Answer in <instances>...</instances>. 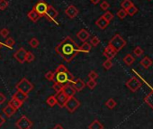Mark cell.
Segmentation results:
<instances>
[{"instance_id": "cell-1", "label": "cell", "mask_w": 153, "mask_h": 129, "mask_svg": "<svg viewBox=\"0 0 153 129\" xmlns=\"http://www.w3.org/2000/svg\"><path fill=\"white\" fill-rule=\"evenodd\" d=\"M55 50L66 62H70L79 52H81V50L79 46H78L77 42L69 36L59 42Z\"/></svg>"}, {"instance_id": "cell-2", "label": "cell", "mask_w": 153, "mask_h": 129, "mask_svg": "<svg viewBox=\"0 0 153 129\" xmlns=\"http://www.w3.org/2000/svg\"><path fill=\"white\" fill-rule=\"evenodd\" d=\"M54 72H55V76H54L53 81L60 83L61 85L71 83L75 79L73 74L71 72H69V70L63 64H60Z\"/></svg>"}, {"instance_id": "cell-3", "label": "cell", "mask_w": 153, "mask_h": 129, "mask_svg": "<svg viewBox=\"0 0 153 129\" xmlns=\"http://www.w3.org/2000/svg\"><path fill=\"white\" fill-rule=\"evenodd\" d=\"M34 88V86L32 82H30L26 78H23L17 84L16 89L17 90H20L25 94H29Z\"/></svg>"}, {"instance_id": "cell-4", "label": "cell", "mask_w": 153, "mask_h": 129, "mask_svg": "<svg viewBox=\"0 0 153 129\" xmlns=\"http://www.w3.org/2000/svg\"><path fill=\"white\" fill-rule=\"evenodd\" d=\"M108 44L110 46H112L116 52H119L122 48H123L125 46V44H126V42H125V40L120 34H117L110 40Z\"/></svg>"}, {"instance_id": "cell-5", "label": "cell", "mask_w": 153, "mask_h": 129, "mask_svg": "<svg viewBox=\"0 0 153 129\" xmlns=\"http://www.w3.org/2000/svg\"><path fill=\"white\" fill-rule=\"evenodd\" d=\"M79 106H80V101H78V99H77L75 97H72L68 98L64 108H66V109L68 112L73 113L79 108Z\"/></svg>"}, {"instance_id": "cell-6", "label": "cell", "mask_w": 153, "mask_h": 129, "mask_svg": "<svg viewBox=\"0 0 153 129\" xmlns=\"http://www.w3.org/2000/svg\"><path fill=\"white\" fill-rule=\"evenodd\" d=\"M16 125L18 129H31L33 126V122L26 116H22L16 123Z\"/></svg>"}, {"instance_id": "cell-7", "label": "cell", "mask_w": 153, "mask_h": 129, "mask_svg": "<svg viewBox=\"0 0 153 129\" xmlns=\"http://www.w3.org/2000/svg\"><path fill=\"white\" fill-rule=\"evenodd\" d=\"M48 4L44 1H43V0H41V1L37 2L35 4V6L33 7V9L38 14V15L40 16V17H43L45 16V13L47 11V8H48Z\"/></svg>"}, {"instance_id": "cell-8", "label": "cell", "mask_w": 153, "mask_h": 129, "mask_svg": "<svg viewBox=\"0 0 153 129\" xmlns=\"http://www.w3.org/2000/svg\"><path fill=\"white\" fill-rule=\"evenodd\" d=\"M59 16V13L58 11L55 9L51 5H49L48 6V8H47V11L45 13V16L51 22H53L54 24H59V23L56 21V18L58 17Z\"/></svg>"}, {"instance_id": "cell-9", "label": "cell", "mask_w": 153, "mask_h": 129, "mask_svg": "<svg viewBox=\"0 0 153 129\" xmlns=\"http://www.w3.org/2000/svg\"><path fill=\"white\" fill-rule=\"evenodd\" d=\"M26 52H27V51L24 48H20L15 53H14V57H15L16 60L19 63H23V62H25Z\"/></svg>"}, {"instance_id": "cell-10", "label": "cell", "mask_w": 153, "mask_h": 129, "mask_svg": "<svg viewBox=\"0 0 153 129\" xmlns=\"http://www.w3.org/2000/svg\"><path fill=\"white\" fill-rule=\"evenodd\" d=\"M62 92L68 97H72L75 96L76 94V90L74 89L73 86L70 83H68L63 85V88H62Z\"/></svg>"}, {"instance_id": "cell-11", "label": "cell", "mask_w": 153, "mask_h": 129, "mask_svg": "<svg viewBox=\"0 0 153 129\" xmlns=\"http://www.w3.org/2000/svg\"><path fill=\"white\" fill-rule=\"evenodd\" d=\"M55 97H56V101H57V105L60 107V108H64L65 105H66V102H67V100H68V97L62 92H58L56 95H55Z\"/></svg>"}, {"instance_id": "cell-12", "label": "cell", "mask_w": 153, "mask_h": 129, "mask_svg": "<svg viewBox=\"0 0 153 129\" xmlns=\"http://www.w3.org/2000/svg\"><path fill=\"white\" fill-rule=\"evenodd\" d=\"M65 14H66V15H67L69 18L73 19V18H75V17L78 15V9L75 6L70 5V6H68L66 8Z\"/></svg>"}, {"instance_id": "cell-13", "label": "cell", "mask_w": 153, "mask_h": 129, "mask_svg": "<svg viewBox=\"0 0 153 129\" xmlns=\"http://www.w3.org/2000/svg\"><path fill=\"white\" fill-rule=\"evenodd\" d=\"M116 53H117V52L112 47V46H110L109 44L105 48V50H104V52H103V54H104V56H105L107 59H109V60H112L114 57L116 55Z\"/></svg>"}, {"instance_id": "cell-14", "label": "cell", "mask_w": 153, "mask_h": 129, "mask_svg": "<svg viewBox=\"0 0 153 129\" xmlns=\"http://www.w3.org/2000/svg\"><path fill=\"white\" fill-rule=\"evenodd\" d=\"M70 84L74 87L76 91H81V90H84V88L86 87L85 82L80 79H74V80Z\"/></svg>"}, {"instance_id": "cell-15", "label": "cell", "mask_w": 153, "mask_h": 129, "mask_svg": "<svg viewBox=\"0 0 153 129\" xmlns=\"http://www.w3.org/2000/svg\"><path fill=\"white\" fill-rule=\"evenodd\" d=\"M77 37L81 41V42H87L88 40V38L90 37V34L88 33V31H87L86 29H81L79 32H78L77 34Z\"/></svg>"}, {"instance_id": "cell-16", "label": "cell", "mask_w": 153, "mask_h": 129, "mask_svg": "<svg viewBox=\"0 0 153 129\" xmlns=\"http://www.w3.org/2000/svg\"><path fill=\"white\" fill-rule=\"evenodd\" d=\"M13 97L16 98V99H17L18 101L23 103V102L25 101V100H26L27 98H28V94H25V93H23V92H22V91H20V90H17L15 94L13 95Z\"/></svg>"}, {"instance_id": "cell-17", "label": "cell", "mask_w": 153, "mask_h": 129, "mask_svg": "<svg viewBox=\"0 0 153 129\" xmlns=\"http://www.w3.org/2000/svg\"><path fill=\"white\" fill-rule=\"evenodd\" d=\"M16 108H14L12 106H10L9 104L8 105H6L4 108H3V113L6 115V116L7 117V118H11V117H13L14 115L16 114Z\"/></svg>"}, {"instance_id": "cell-18", "label": "cell", "mask_w": 153, "mask_h": 129, "mask_svg": "<svg viewBox=\"0 0 153 129\" xmlns=\"http://www.w3.org/2000/svg\"><path fill=\"white\" fill-rule=\"evenodd\" d=\"M95 24L98 26L100 29H102V30H104V29H105V28L108 26V24H109V22H107L104 17H99L98 19H97L96 21H95Z\"/></svg>"}, {"instance_id": "cell-19", "label": "cell", "mask_w": 153, "mask_h": 129, "mask_svg": "<svg viewBox=\"0 0 153 129\" xmlns=\"http://www.w3.org/2000/svg\"><path fill=\"white\" fill-rule=\"evenodd\" d=\"M27 16H28V18H29L33 23H37L38 20L41 18L40 16L38 15V14H37L33 9H32L28 14H27Z\"/></svg>"}, {"instance_id": "cell-20", "label": "cell", "mask_w": 153, "mask_h": 129, "mask_svg": "<svg viewBox=\"0 0 153 129\" xmlns=\"http://www.w3.org/2000/svg\"><path fill=\"white\" fill-rule=\"evenodd\" d=\"M126 85H127V87L130 88L132 90H136L139 88V85H140V84L138 83L137 79L133 78V79H132L131 80H129V81L126 83Z\"/></svg>"}, {"instance_id": "cell-21", "label": "cell", "mask_w": 153, "mask_h": 129, "mask_svg": "<svg viewBox=\"0 0 153 129\" xmlns=\"http://www.w3.org/2000/svg\"><path fill=\"white\" fill-rule=\"evenodd\" d=\"M8 104H9L10 106H12V107H13L14 108H16V110H17L18 108H20L22 107V105H23V103H22V102L18 101L17 99L14 98V97H12V98H11V99L9 100Z\"/></svg>"}, {"instance_id": "cell-22", "label": "cell", "mask_w": 153, "mask_h": 129, "mask_svg": "<svg viewBox=\"0 0 153 129\" xmlns=\"http://www.w3.org/2000/svg\"><path fill=\"white\" fill-rule=\"evenodd\" d=\"M88 129H104V126L98 120H95L89 125Z\"/></svg>"}, {"instance_id": "cell-23", "label": "cell", "mask_w": 153, "mask_h": 129, "mask_svg": "<svg viewBox=\"0 0 153 129\" xmlns=\"http://www.w3.org/2000/svg\"><path fill=\"white\" fill-rule=\"evenodd\" d=\"M79 48L81 50V52H89L91 51L92 45L88 42H83V44Z\"/></svg>"}, {"instance_id": "cell-24", "label": "cell", "mask_w": 153, "mask_h": 129, "mask_svg": "<svg viewBox=\"0 0 153 129\" xmlns=\"http://www.w3.org/2000/svg\"><path fill=\"white\" fill-rule=\"evenodd\" d=\"M46 103L50 107H54L55 105H57V101H56V97H55V96H50L46 99Z\"/></svg>"}, {"instance_id": "cell-25", "label": "cell", "mask_w": 153, "mask_h": 129, "mask_svg": "<svg viewBox=\"0 0 153 129\" xmlns=\"http://www.w3.org/2000/svg\"><path fill=\"white\" fill-rule=\"evenodd\" d=\"M138 8L134 6V5H132L131 7H129L127 10H126V13H127V15L128 16H134L135 14H137L138 13Z\"/></svg>"}, {"instance_id": "cell-26", "label": "cell", "mask_w": 153, "mask_h": 129, "mask_svg": "<svg viewBox=\"0 0 153 129\" xmlns=\"http://www.w3.org/2000/svg\"><path fill=\"white\" fill-rule=\"evenodd\" d=\"M133 5V3L131 1V0H123L121 4V7L124 10H127L129 7H131Z\"/></svg>"}, {"instance_id": "cell-27", "label": "cell", "mask_w": 153, "mask_h": 129, "mask_svg": "<svg viewBox=\"0 0 153 129\" xmlns=\"http://www.w3.org/2000/svg\"><path fill=\"white\" fill-rule=\"evenodd\" d=\"M15 44H16V42H15V40H14L12 37H8L6 41H5V46H6V47H8V48H12L14 45H15Z\"/></svg>"}, {"instance_id": "cell-28", "label": "cell", "mask_w": 153, "mask_h": 129, "mask_svg": "<svg viewBox=\"0 0 153 129\" xmlns=\"http://www.w3.org/2000/svg\"><path fill=\"white\" fill-rule=\"evenodd\" d=\"M102 17H104L107 22H111L113 19H114V15L111 12H109V11H105V13L104 14V15L102 16Z\"/></svg>"}, {"instance_id": "cell-29", "label": "cell", "mask_w": 153, "mask_h": 129, "mask_svg": "<svg viewBox=\"0 0 153 129\" xmlns=\"http://www.w3.org/2000/svg\"><path fill=\"white\" fill-rule=\"evenodd\" d=\"M34 59H35V56H34V54H33V52H26L25 62H27L30 63V62H33Z\"/></svg>"}, {"instance_id": "cell-30", "label": "cell", "mask_w": 153, "mask_h": 129, "mask_svg": "<svg viewBox=\"0 0 153 129\" xmlns=\"http://www.w3.org/2000/svg\"><path fill=\"white\" fill-rule=\"evenodd\" d=\"M89 44L92 46L95 47V46H97V45L100 44V40H99V38L97 37V36H92L91 39H90V42H89Z\"/></svg>"}, {"instance_id": "cell-31", "label": "cell", "mask_w": 153, "mask_h": 129, "mask_svg": "<svg viewBox=\"0 0 153 129\" xmlns=\"http://www.w3.org/2000/svg\"><path fill=\"white\" fill-rule=\"evenodd\" d=\"M123 62L126 63L127 65H131L133 62H134V58H133V56L132 55H131V54H128V55H126L123 58Z\"/></svg>"}, {"instance_id": "cell-32", "label": "cell", "mask_w": 153, "mask_h": 129, "mask_svg": "<svg viewBox=\"0 0 153 129\" xmlns=\"http://www.w3.org/2000/svg\"><path fill=\"white\" fill-rule=\"evenodd\" d=\"M29 44H30V46L33 47V48H37V47L39 46V44H40V42H39V40H38L37 38L33 37V38H32V39L29 41Z\"/></svg>"}, {"instance_id": "cell-33", "label": "cell", "mask_w": 153, "mask_h": 129, "mask_svg": "<svg viewBox=\"0 0 153 129\" xmlns=\"http://www.w3.org/2000/svg\"><path fill=\"white\" fill-rule=\"evenodd\" d=\"M54 76H55V72H54V71L50 70V71H48V72H46V74H45L44 77H45V79H46L47 80H49V81H53Z\"/></svg>"}, {"instance_id": "cell-34", "label": "cell", "mask_w": 153, "mask_h": 129, "mask_svg": "<svg viewBox=\"0 0 153 129\" xmlns=\"http://www.w3.org/2000/svg\"><path fill=\"white\" fill-rule=\"evenodd\" d=\"M141 63L145 67V68H149L150 65H151V63H152V61L149 58V57H145V58L141 62Z\"/></svg>"}, {"instance_id": "cell-35", "label": "cell", "mask_w": 153, "mask_h": 129, "mask_svg": "<svg viewBox=\"0 0 153 129\" xmlns=\"http://www.w3.org/2000/svg\"><path fill=\"white\" fill-rule=\"evenodd\" d=\"M9 6V3L7 0H0V10L4 11L6 10Z\"/></svg>"}, {"instance_id": "cell-36", "label": "cell", "mask_w": 153, "mask_h": 129, "mask_svg": "<svg viewBox=\"0 0 153 129\" xmlns=\"http://www.w3.org/2000/svg\"><path fill=\"white\" fill-rule=\"evenodd\" d=\"M127 16V13H126V10H124L122 8H121L118 12H117V16L120 18V19H123L125 18Z\"/></svg>"}, {"instance_id": "cell-37", "label": "cell", "mask_w": 153, "mask_h": 129, "mask_svg": "<svg viewBox=\"0 0 153 129\" xmlns=\"http://www.w3.org/2000/svg\"><path fill=\"white\" fill-rule=\"evenodd\" d=\"M115 105H116V102L115 101V99H113V98L108 99L106 101V103H105V106L107 108H114L115 107Z\"/></svg>"}, {"instance_id": "cell-38", "label": "cell", "mask_w": 153, "mask_h": 129, "mask_svg": "<svg viewBox=\"0 0 153 129\" xmlns=\"http://www.w3.org/2000/svg\"><path fill=\"white\" fill-rule=\"evenodd\" d=\"M9 34H10V31L7 29V28H2V29L0 30V35H1L3 38H7Z\"/></svg>"}, {"instance_id": "cell-39", "label": "cell", "mask_w": 153, "mask_h": 129, "mask_svg": "<svg viewBox=\"0 0 153 129\" xmlns=\"http://www.w3.org/2000/svg\"><path fill=\"white\" fill-rule=\"evenodd\" d=\"M62 88H63V85H61V84H60V83H57V82H54V84H53V89H54L55 91H56V93L62 91Z\"/></svg>"}, {"instance_id": "cell-40", "label": "cell", "mask_w": 153, "mask_h": 129, "mask_svg": "<svg viewBox=\"0 0 153 129\" xmlns=\"http://www.w3.org/2000/svg\"><path fill=\"white\" fill-rule=\"evenodd\" d=\"M96 84H97V83H96L95 80H89L88 81V83H87L88 87L90 90H94V89L95 88Z\"/></svg>"}, {"instance_id": "cell-41", "label": "cell", "mask_w": 153, "mask_h": 129, "mask_svg": "<svg viewBox=\"0 0 153 129\" xmlns=\"http://www.w3.org/2000/svg\"><path fill=\"white\" fill-rule=\"evenodd\" d=\"M110 7V4L107 1H103L102 3H100V8L104 11H107V9Z\"/></svg>"}, {"instance_id": "cell-42", "label": "cell", "mask_w": 153, "mask_h": 129, "mask_svg": "<svg viewBox=\"0 0 153 129\" xmlns=\"http://www.w3.org/2000/svg\"><path fill=\"white\" fill-rule=\"evenodd\" d=\"M103 66L105 67V69H106V70H109V69H111L112 68V66H113V63H112V61L111 60H109V59H107L104 63H103Z\"/></svg>"}, {"instance_id": "cell-43", "label": "cell", "mask_w": 153, "mask_h": 129, "mask_svg": "<svg viewBox=\"0 0 153 129\" xmlns=\"http://www.w3.org/2000/svg\"><path fill=\"white\" fill-rule=\"evenodd\" d=\"M88 78L89 80H96L98 78V74H97V72H95V70H91L88 73Z\"/></svg>"}, {"instance_id": "cell-44", "label": "cell", "mask_w": 153, "mask_h": 129, "mask_svg": "<svg viewBox=\"0 0 153 129\" xmlns=\"http://www.w3.org/2000/svg\"><path fill=\"white\" fill-rule=\"evenodd\" d=\"M133 52H134V54L136 55V56H141L142 53H143V50L141 48V47H139V46H137L135 49H134V51H133Z\"/></svg>"}, {"instance_id": "cell-45", "label": "cell", "mask_w": 153, "mask_h": 129, "mask_svg": "<svg viewBox=\"0 0 153 129\" xmlns=\"http://www.w3.org/2000/svg\"><path fill=\"white\" fill-rule=\"evenodd\" d=\"M6 100V97L3 93H0V105L5 103Z\"/></svg>"}, {"instance_id": "cell-46", "label": "cell", "mask_w": 153, "mask_h": 129, "mask_svg": "<svg viewBox=\"0 0 153 129\" xmlns=\"http://www.w3.org/2000/svg\"><path fill=\"white\" fill-rule=\"evenodd\" d=\"M6 123V119L1 116V115H0V126L1 125H3L4 124Z\"/></svg>"}, {"instance_id": "cell-47", "label": "cell", "mask_w": 153, "mask_h": 129, "mask_svg": "<svg viewBox=\"0 0 153 129\" xmlns=\"http://www.w3.org/2000/svg\"><path fill=\"white\" fill-rule=\"evenodd\" d=\"M90 1H91V3L93 5H97V4L100 2V0H90Z\"/></svg>"}, {"instance_id": "cell-48", "label": "cell", "mask_w": 153, "mask_h": 129, "mask_svg": "<svg viewBox=\"0 0 153 129\" xmlns=\"http://www.w3.org/2000/svg\"><path fill=\"white\" fill-rule=\"evenodd\" d=\"M53 129H64L63 127H62V125H56L54 126V128Z\"/></svg>"}, {"instance_id": "cell-49", "label": "cell", "mask_w": 153, "mask_h": 129, "mask_svg": "<svg viewBox=\"0 0 153 129\" xmlns=\"http://www.w3.org/2000/svg\"><path fill=\"white\" fill-rule=\"evenodd\" d=\"M3 45H5V44H3V42H0V49L2 48V46H3Z\"/></svg>"}]
</instances>
